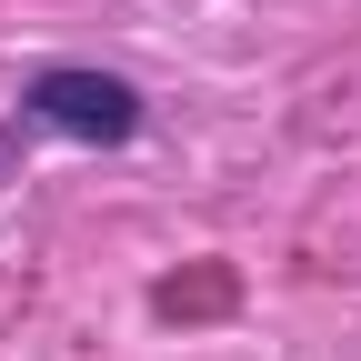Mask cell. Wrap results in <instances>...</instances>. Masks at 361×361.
<instances>
[{
    "label": "cell",
    "instance_id": "1",
    "mask_svg": "<svg viewBox=\"0 0 361 361\" xmlns=\"http://www.w3.org/2000/svg\"><path fill=\"white\" fill-rule=\"evenodd\" d=\"M20 111L71 130V141H130V130H141V90H130L121 71H40L20 90Z\"/></svg>",
    "mask_w": 361,
    "mask_h": 361
}]
</instances>
